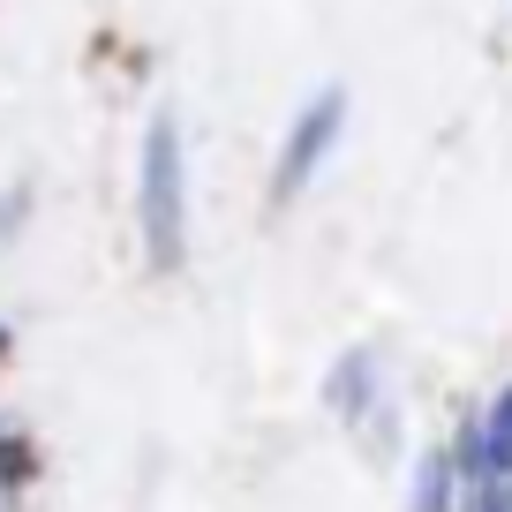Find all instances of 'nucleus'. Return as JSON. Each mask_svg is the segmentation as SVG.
Here are the masks:
<instances>
[{
	"mask_svg": "<svg viewBox=\"0 0 512 512\" xmlns=\"http://www.w3.org/2000/svg\"><path fill=\"white\" fill-rule=\"evenodd\" d=\"M136 226H144L151 272H174L189 256V151H181V121L151 113L144 159H136Z\"/></svg>",
	"mask_w": 512,
	"mask_h": 512,
	"instance_id": "obj_1",
	"label": "nucleus"
},
{
	"mask_svg": "<svg viewBox=\"0 0 512 512\" xmlns=\"http://www.w3.org/2000/svg\"><path fill=\"white\" fill-rule=\"evenodd\" d=\"M452 460H460V475H467V505H475L482 490H505L512 482V384H497L482 407L460 415Z\"/></svg>",
	"mask_w": 512,
	"mask_h": 512,
	"instance_id": "obj_2",
	"label": "nucleus"
},
{
	"mask_svg": "<svg viewBox=\"0 0 512 512\" xmlns=\"http://www.w3.org/2000/svg\"><path fill=\"white\" fill-rule=\"evenodd\" d=\"M339 128H347V91H339V83H324V91L294 113L287 144H279V159H272V196H279V204H287V196H302L309 181H317V166L332 159V144H339Z\"/></svg>",
	"mask_w": 512,
	"mask_h": 512,
	"instance_id": "obj_3",
	"label": "nucleus"
},
{
	"mask_svg": "<svg viewBox=\"0 0 512 512\" xmlns=\"http://www.w3.org/2000/svg\"><path fill=\"white\" fill-rule=\"evenodd\" d=\"M324 407H332L347 430H369V445H392V392H384V362L369 347H347L324 377Z\"/></svg>",
	"mask_w": 512,
	"mask_h": 512,
	"instance_id": "obj_4",
	"label": "nucleus"
},
{
	"mask_svg": "<svg viewBox=\"0 0 512 512\" xmlns=\"http://www.w3.org/2000/svg\"><path fill=\"white\" fill-rule=\"evenodd\" d=\"M407 512H467V475H460V460H452V445H437V452L415 460Z\"/></svg>",
	"mask_w": 512,
	"mask_h": 512,
	"instance_id": "obj_5",
	"label": "nucleus"
},
{
	"mask_svg": "<svg viewBox=\"0 0 512 512\" xmlns=\"http://www.w3.org/2000/svg\"><path fill=\"white\" fill-rule=\"evenodd\" d=\"M31 475H38V452H31V437L0 430V505H8V497H16Z\"/></svg>",
	"mask_w": 512,
	"mask_h": 512,
	"instance_id": "obj_6",
	"label": "nucleus"
},
{
	"mask_svg": "<svg viewBox=\"0 0 512 512\" xmlns=\"http://www.w3.org/2000/svg\"><path fill=\"white\" fill-rule=\"evenodd\" d=\"M31 219V181H16V189L0 196V249H8V241H16V226Z\"/></svg>",
	"mask_w": 512,
	"mask_h": 512,
	"instance_id": "obj_7",
	"label": "nucleus"
},
{
	"mask_svg": "<svg viewBox=\"0 0 512 512\" xmlns=\"http://www.w3.org/2000/svg\"><path fill=\"white\" fill-rule=\"evenodd\" d=\"M467 512H512V482H505V490H482Z\"/></svg>",
	"mask_w": 512,
	"mask_h": 512,
	"instance_id": "obj_8",
	"label": "nucleus"
},
{
	"mask_svg": "<svg viewBox=\"0 0 512 512\" xmlns=\"http://www.w3.org/2000/svg\"><path fill=\"white\" fill-rule=\"evenodd\" d=\"M8 347H16V339H8V324H0V362H8Z\"/></svg>",
	"mask_w": 512,
	"mask_h": 512,
	"instance_id": "obj_9",
	"label": "nucleus"
}]
</instances>
